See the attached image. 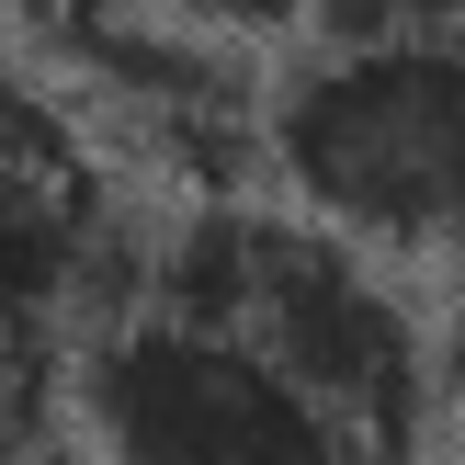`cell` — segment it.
Instances as JSON below:
<instances>
[{"mask_svg":"<svg viewBox=\"0 0 465 465\" xmlns=\"http://www.w3.org/2000/svg\"><path fill=\"white\" fill-rule=\"evenodd\" d=\"M262 171L363 250L465 227V35H307L262 91Z\"/></svg>","mask_w":465,"mask_h":465,"instance_id":"cell-1","label":"cell"},{"mask_svg":"<svg viewBox=\"0 0 465 465\" xmlns=\"http://www.w3.org/2000/svg\"><path fill=\"white\" fill-rule=\"evenodd\" d=\"M68 420L103 465H386L250 330L114 307L68 341Z\"/></svg>","mask_w":465,"mask_h":465,"instance_id":"cell-2","label":"cell"},{"mask_svg":"<svg viewBox=\"0 0 465 465\" xmlns=\"http://www.w3.org/2000/svg\"><path fill=\"white\" fill-rule=\"evenodd\" d=\"M125 239V193L103 159V114L0 45V341H80Z\"/></svg>","mask_w":465,"mask_h":465,"instance_id":"cell-3","label":"cell"},{"mask_svg":"<svg viewBox=\"0 0 465 465\" xmlns=\"http://www.w3.org/2000/svg\"><path fill=\"white\" fill-rule=\"evenodd\" d=\"M114 12H159V23H182V35H216V45L318 35V0H23V23H35L45 45H80L91 23H114Z\"/></svg>","mask_w":465,"mask_h":465,"instance_id":"cell-4","label":"cell"},{"mask_svg":"<svg viewBox=\"0 0 465 465\" xmlns=\"http://www.w3.org/2000/svg\"><path fill=\"white\" fill-rule=\"evenodd\" d=\"M68 409L57 341H0V465H45V420Z\"/></svg>","mask_w":465,"mask_h":465,"instance_id":"cell-5","label":"cell"},{"mask_svg":"<svg viewBox=\"0 0 465 465\" xmlns=\"http://www.w3.org/2000/svg\"><path fill=\"white\" fill-rule=\"evenodd\" d=\"M318 35H465V0H318Z\"/></svg>","mask_w":465,"mask_h":465,"instance_id":"cell-6","label":"cell"},{"mask_svg":"<svg viewBox=\"0 0 465 465\" xmlns=\"http://www.w3.org/2000/svg\"><path fill=\"white\" fill-rule=\"evenodd\" d=\"M431 341H443V409L465 420V227L443 239V318H431Z\"/></svg>","mask_w":465,"mask_h":465,"instance_id":"cell-7","label":"cell"},{"mask_svg":"<svg viewBox=\"0 0 465 465\" xmlns=\"http://www.w3.org/2000/svg\"><path fill=\"white\" fill-rule=\"evenodd\" d=\"M45 465H103V454H80V443H68V454H45Z\"/></svg>","mask_w":465,"mask_h":465,"instance_id":"cell-8","label":"cell"}]
</instances>
